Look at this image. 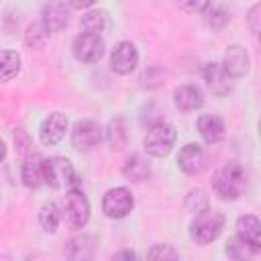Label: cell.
<instances>
[{
	"label": "cell",
	"mask_w": 261,
	"mask_h": 261,
	"mask_svg": "<svg viewBox=\"0 0 261 261\" xmlns=\"http://www.w3.org/2000/svg\"><path fill=\"white\" fill-rule=\"evenodd\" d=\"M104 130L96 120H77L71 128V145L80 153H88L102 141Z\"/></svg>",
	"instance_id": "7"
},
{
	"label": "cell",
	"mask_w": 261,
	"mask_h": 261,
	"mask_svg": "<svg viewBox=\"0 0 261 261\" xmlns=\"http://www.w3.org/2000/svg\"><path fill=\"white\" fill-rule=\"evenodd\" d=\"M247 24H249V31L253 35H259L261 31V6L259 4H253L249 14H247Z\"/></svg>",
	"instance_id": "30"
},
{
	"label": "cell",
	"mask_w": 261,
	"mask_h": 261,
	"mask_svg": "<svg viewBox=\"0 0 261 261\" xmlns=\"http://www.w3.org/2000/svg\"><path fill=\"white\" fill-rule=\"evenodd\" d=\"M206 208H210V198H208L206 190H202V188L190 190L188 196H186V210L192 212V214H198Z\"/></svg>",
	"instance_id": "24"
},
{
	"label": "cell",
	"mask_w": 261,
	"mask_h": 261,
	"mask_svg": "<svg viewBox=\"0 0 261 261\" xmlns=\"http://www.w3.org/2000/svg\"><path fill=\"white\" fill-rule=\"evenodd\" d=\"M61 218L71 228H84L90 220V202L80 190H69L61 202Z\"/></svg>",
	"instance_id": "4"
},
{
	"label": "cell",
	"mask_w": 261,
	"mask_h": 261,
	"mask_svg": "<svg viewBox=\"0 0 261 261\" xmlns=\"http://www.w3.org/2000/svg\"><path fill=\"white\" fill-rule=\"evenodd\" d=\"M224 228V216L218 210H202L198 214H194V220L190 222V237L196 245H210L212 241H216L220 237Z\"/></svg>",
	"instance_id": "2"
},
{
	"label": "cell",
	"mask_w": 261,
	"mask_h": 261,
	"mask_svg": "<svg viewBox=\"0 0 261 261\" xmlns=\"http://www.w3.org/2000/svg\"><path fill=\"white\" fill-rule=\"evenodd\" d=\"M196 126H198V133H200L202 141L208 143V145H216L224 139V122L216 114H202L198 118Z\"/></svg>",
	"instance_id": "18"
},
{
	"label": "cell",
	"mask_w": 261,
	"mask_h": 261,
	"mask_svg": "<svg viewBox=\"0 0 261 261\" xmlns=\"http://www.w3.org/2000/svg\"><path fill=\"white\" fill-rule=\"evenodd\" d=\"M75 181V171L73 163L67 157L55 155L45 159V184L51 188H67Z\"/></svg>",
	"instance_id": "8"
},
{
	"label": "cell",
	"mask_w": 261,
	"mask_h": 261,
	"mask_svg": "<svg viewBox=\"0 0 261 261\" xmlns=\"http://www.w3.org/2000/svg\"><path fill=\"white\" fill-rule=\"evenodd\" d=\"M20 177L27 188H39L45 184V159L39 153H29L22 161Z\"/></svg>",
	"instance_id": "15"
},
{
	"label": "cell",
	"mask_w": 261,
	"mask_h": 261,
	"mask_svg": "<svg viewBox=\"0 0 261 261\" xmlns=\"http://www.w3.org/2000/svg\"><path fill=\"white\" fill-rule=\"evenodd\" d=\"M133 208H135V198L128 188H122V186L112 188L102 198V212L108 218H114V220L124 218L133 212Z\"/></svg>",
	"instance_id": "6"
},
{
	"label": "cell",
	"mask_w": 261,
	"mask_h": 261,
	"mask_svg": "<svg viewBox=\"0 0 261 261\" xmlns=\"http://www.w3.org/2000/svg\"><path fill=\"white\" fill-rule=\"evenodd\" d=\"M204 14H206V24H208L210 29H214V31H220V29L228 22V14H226V10L220 8V6H208V8L204 10Z\"/></svg>",
	"instance_id": "26"
},
{
	"label": "cell",
	"mask_w": 261,
	"mask_h": 261,
	"mask_svg": "<svg viewBox=\"0 0 261 261\" xmlns=\"http://www.w3.org/2000/svg\"><path fill=\"white\" fill-rule=\"evenodd\" d=\"M204 80L214 96H226L232 90V77L224 71L222 63H208L204 67Z\"/></svg>",
	"instance_id": "17"
},
{
	"label": "cell",
	"mask_w": 261,
	"mask_h": 261,
	"mask_svg": "<svg viewBox=\"0 0 261 261\" xmlns=\"http://www.w3.org/2000/svg\"><path fill=\"white\" fill-rule=\"evenodd\" d=\"M249 65H251V59H249V53L245 47L241 45H230L224 53V61H222V67L224 71L234 80V77H243L247 71H249Z\"/></svg>",
	"instance_id": "14"
},
{
	"label": "cell",
	"mask_w": 261,
	"mask_h": 261,
	"mask_svg": "<svg viewBox=\"0 0 261 261\" xmlns=\"http://www.w3.org/2000/svg\"><path fill=\"white\" fill-rule=\"evenodd\" d=\"M65 130H67V116L61 112H53L43 120L39 128V139L43 145L53 147L65 137Z\"/></svg>",
	"instance_id": "12"
},
{
	"label": "cell",
	"mask_w": 261,
	"mask_h": 261,
	"mask_svg": "<svg viewBox=\"0 0 261 261\" xmlns=\"http://www.w3.org/2000/svg\"><path fill=\"white\" fill-rule=\"evenodd\" d=\"M108 29H110V16L106 10H90L82 16V31L84 33L102 35Z\"/></svg>",
	"instance_id": "20"
},
{
	"label": "cell",
	"mask_w": 261,
	"mask_h": 261,
	"mask_svg": "<svg viewBox=\"0 0 261 261\" xmlns=\"http://www.w3.org/2000/svg\"><path fill=\"white\" fill-rule=\"evenodd\" d=\"M94 2H96V0H67L69 8H73V10H84V8H90Z\"/></svg>",
	"instance_id": "31"
},
{
	"label": "cell",
	"mask_w": 261,
	"mask_h": 261,
	"mask_svg": "<svg viewBox=\"0 0 261 261\" xmlns=\"http://www.w3.org/2000/svg\"><path fill=\"white\" fill-rule=\"evenodd\" d=\"M20 71V55L16 51H0V82H10Z\"/></svg>",
	"instance_id": "22"
},
{
	"label": "cell",
	"mask_w": 261,
	"mask_h": 261,
	"mask_svg": "<svg viewBox=\"0 0 261 261\" xmlns=\"http://www.w3.org/2000/svg\"><path fill=\"white\" fill-rule=\"evenodd\" d=\"M122 175L133 184H143L151 175V165L141 155H128L122 163Z\"/></svg>",
	"instance_id": "19"
},
{
	"label": "cell",
	"mask_w": 261,
	"mask_h": 261,
	"mask_svg": "<svg viewBox=\"0 0 261 261\" xmlns=\"http://www.w3.org/2000/svg\"><path fill=\"white\" fill-rule=\"evenodd\" d=\"M92 241H94L92 237H75V239H71L69 247H67V255L71 259H88V257H92L94 251H90V249L86 251V245L92 243Z\"/></svg>",
	"instance_id": "25"
},
{
	"label": "cell",
	"mask_w": 261,
	"mask_h": 261,
	"mask_svg": "<svg viewBox=\"0 0 261 261\" xmlns=\"http://www.w3.org/2000/svg\"><path fill=\"white\" fill-rule=\"evenodd\" d=\"M237 237L243 239L253 249V253H259L261 251V222H259V218L253 216V214L239 216V220H237Z\"/></svg>",
	"instance_id": "16"
},
{
	"label": "cell",
	"mask_w": 261,
	"mask_h": 261,
	"mask_svg": "<svg viewBox=\"0 0 261 261\" xmlns=\"http://www.w3.org/2000/svg\"><path fill=\"white\" fill-rule=\"evenodd\" d=\"M245 169L237 161H228L214 173V192L220 200H237L245 190Z\"/></svg>",
	"instance_id": "1"
},
{
	"label": "cell",
	"mask_w": 261,
	"mask_h": 261,
	"mask_svg": "<svg viewBox=\"0 0 261 261\" xmlns=\"http://www.w3.org/2000/svg\"><path fill=\"white\" fill-rule=\"evenodd\" d=\"M104 139L108 141L110 149H122L128 141V133H126V124L122 116H116L108 122L106 130H104Z\"/></svg>",
	"instance_id": "21"
},
{
	"label": "cell",
	"mask_w": 261,
	"mask_h": 261,
	"mask_svg": "<svg viewBox=\"0 0 261 261\" xmlns=\"http://www.w3.org/2000/svg\"><path fill=\"white\" fill-rule=\"evenodd\" d=\"M137 255L133 251H120V253H114L112 259H135Z\"/></svg>",
	"instance_id": "32"
},
{
	"label": "cell",
	"mask_w": 261,
	"mask_h": 261,
	"mask_svg": "<svg viewBox=\"0 0 261 261\" xmlns=\"http://www.w3.org/2000/svg\"><path fill=\"white\" fill-rule=\"evenodd\" d=\"M61 220V210L57 208L55 202H45L39 208V224L45 232H55Z\"/></svg>",
	"instance_id": "23"
},
{
	"label": "cell",
	"mask_w": 261,
	"mask_h": 261,
	"mask_svg": "<svg viewBox=\"0 0 261 261\" xmlns=\"http://www.w3.org/2000/svg\"><path fill=\"white\" fill-rule=\"evenodd\" d=\"M6 157V145H4V141L0 139V161Z\"/></svg>",
	"instance_id": "33"
},
{
	"label": "cell",
	"mask_w": 261,
	"mask_h": 261,
	"mask_svg": "<svg viewBox=\"0 0 261 261\" xmlns=\"http://www.w3.org/2000/svg\"><path fill=\"white\" fill-rule=\"evenodd\" d=\"M212 0H177V6L188 14H202Z\"/></svg>",
	"instance_id": "28"
},
{
	"label": "cell",
	"mask_w": 261,
	"mask_h": 261,
	"mask_svg": "<svg viewBox=\"0 0 261 261\" xmlns=\"http://www.w3.org/2000/svg\"><path fill=\"white\" fill-rule=\"evenodd\" d=\"M226 255L232 257V259H245V257H251L255 255L253 249L239 237H232L228 243H226Z\"/></svg>",
	"instance_id": "27"
},
{
	"label": "cell",
	"mask_w": 261,
	"mask_h": 261,
	"mask_svg": "<svg viewBox=\"0 0 261 261\" xmlns=\"http://www.w3.org/2000/svg\"><path fill=\"white\" fill-rule=\"evenodd\" d=\"M175 139H177V133L173 128V124L169 122H153L145 135V151L147 155L155 157V159H161V157H167L175 145Z\"/></svg>",
	"instance_id": "3"
},
{
	"label": "cell",
	"mask_w": 261,
	"mask_h": 261,
	"mask_svg": "<svg viewBox=\"0 0 261 261\" xmlns=\"http://www.w3.org/2000/svg\"><path fill=\"white\" fill-rule=\"evenodd\" d=\"M104 49L106 45H104L102 35H94V33H80L71 43V53L82 63L100 61L104 55Z\"/></svg>",
	"instance_id": "5"
},
{
	"label": "cell",
	"mask_w": 261,
	"mask_h": 261,
	"mask_svg": "<svg viewBox=\"0 0 261 261\" xmlns=\"http://www.w3.org/2000/svg\"><path fill=\"white\" fill-rule=\"evenodd\" d=\"M173 104L179 112H194L204 104V92L196 84H181L173 90Z\"/></svg>",
	"instance_id": "13"
},
{
	"label": "cell",
	"mask_w": 261,
	"mask_h": 261,
	"mask_svg": "<svg viewBox=\"0 0 261 261\" xmlns=\"http://www.w3.org/2000/svg\"><path fill=\"white\" fill-rule=\"evenodd\" d=\"M69 4L67 0H47L41 8V24L49 31H61L69 22Z\"/></svg>",
	"instance_id": "11"
},
{
	"label": "cell",
	"mask_w": 261,
	"mask_h": 261,
	"mask_svg": "<svg viewBox=\"0 0 261 261\" xmlns=\"http://www.w3.org/2000/svg\"><path fill=\"white\" fill-rule=\"evenodd\" d=\"M177 167L188 175H200L208 167V155L198 143H188L179 149Z\"/></svg>",
	"instance_id": "10"
},
{
	"label": "cell",
	"mask_w": 261,
	"mask_h": 261,
	"mask_svg": "<svg viewBox=\"0 0 261 261\" xmlns=\"http://www.w3.org/2000/svg\"><path fill=\"white\" fill-rule=\"evenodd\" d=\"M139 65V51L130 41H120L110 53V69L118 75H128Z\"/></svg>",
	"instance_id": "9"
},
{
	"label": "cell",
	"mask_w": 261,
	"mask_h": 261,
	"mask_svg": "<svg viewBox=\"0 0 261 261\" xmlns=\"http://www.w3.org/2000/svg\"><path fill=\"white\" fill-rule=\"evenodd\" d=\"M177 251H173L169 245H153L147 251V259H177Z\"/></svg>",
	"instance_id": "29"
}]
</instances>
